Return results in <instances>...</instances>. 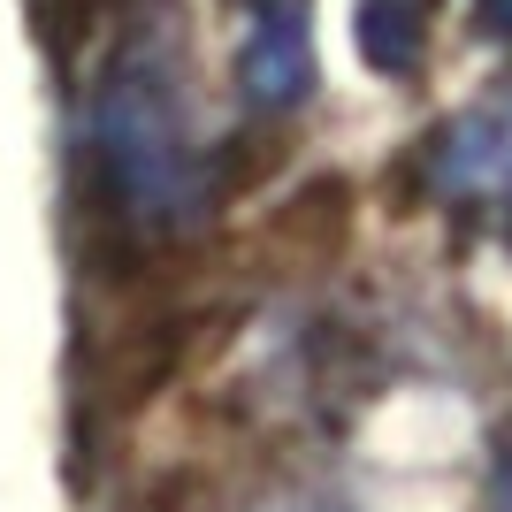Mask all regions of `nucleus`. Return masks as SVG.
Returning a JSON list of instances; mask_svg holds the SVG:
<instances>
[{"label":"nucleus","instance_id":"nucleus-4","mask_svg":"<svg viewBox=\"0 0 512 512\" xmlns=\"http://www.w3.org/2000/svg\"><path fill=\"white\" fill-rule=\"evenodd\" d=\"M482 31H490L497 46H512V0H482Z\"/></svg>","mask_w":512,"mask_h":512},{"label":"nucleus","instance_id":"nucleus-2","mask_svg":"<svg viewBox=\"0 0 512 512\" xmlns=\"http://www.w3.org/2000/svg\"><path fill=\"white\" fill-rule=\"evenodd\" d=\"M421 176L451 214H467L474 230H490L497 245H512V92L474 100L467 115H451L428 138Z\"/></svg>","mask_w":512,"mask_h":512},{"label":"nucleus","instance_id":"nucleus-3","mask_svg":"<svg viewBox=\"0 0 512 512\" xmlns=\"http://www.w3.org/2000/svg\"><path fill=\"white\" fill-rule=\"evenodd\" d=\"M237 92L260 115H283L314 92V31H306V0H253L245 8V39H237Z\"/></svg>","mask_w":512,"mask_h":512},{"label":"nucleus","instance_id":"nucleus-1","mask_svg":"<svg viewBox=\"0 0 512 512\" xmlns=\"http://www.w3.org/2000/svg\"><path fill=\"white\" fill-rule=\"evenodd\" d=\"M92 146H100V176L115 207L138 230H176L207 207V146H199L192 100L176 77L169 39H138L107 62L100 100H92Z\"/></svg>","mask_w":512,"mask_h":512},{"label":"nucleus","instance_id":"nucleus-5","mask_svg":"<svg viewBox=\"0 0 512 512\" xmlns=\"http://www.w3.org/2000/svg\"><path fill=\"white\" fill-rule=\"evenodd\" d=\"M497 512H512V451H505V474H497Z\"/></svg>","mask_w":512,"mask_h":512}]
</instances>
